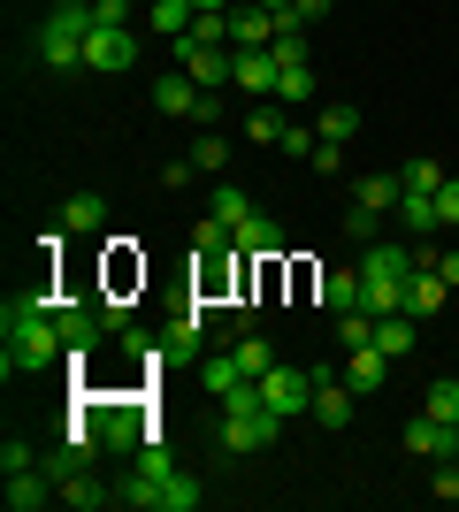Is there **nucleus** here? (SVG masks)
Masks as SVG:
<instances>
[{
    "instance_id": "obj_1",
    "label": "nucleus",
    "mask_w": 459,
    "mask_h": 512,
    "mask_svg": "<svg viewBox=\"0 0 459 512\" xmlns=\"http://www.w3.org/2000/svg\"><path fill=\"white\" fill-rule=\"evenodd\" d=\"M85 39H92V0H69L39 23V62L69 77V69H85Z\"/></svg>"
},
{
    "instance_id": "obj_2",
    "label": "nucleus",
    "mask_w": 459,
    "mask_h": 512,
    "mask_svg": "<svg viewBox=\"0 0 459 512\" xmlns=\"http://www.w3.org/2000/svg\"><path fill=\"white\" fill-rule=\"evenodd\" d=\"M85 413H92V428H100V444L123 451V459L153 436V413L138 406V398H108V406H85Z\"/></svg>"
},
{
    "instance_id": "obj_3",
    "label": "nucleus",
    "mask_w": 459,
    "mask_h": 512,
    "mask_svg": "<svg viewBox=\"0 0 459 512\" xmlns=\"http://www.w3.org/2000/svg\"><path fill=\"white\" fill-rule=\"evenodd\" d=\"M169 54H176V69H184L192 85H207V92L238 85V46H199V39H169Z\"/></svg>"
},
{
    "instance_id": "obj_4",
    "label": "nucleus",
    "mask_w": 459,
    "mask_h": 512,
    "mask_svg": "<svg viewBox=\"0 0 459 512\" xmlns=\"http://www.w3.org/2000/svg\"><path fill=\"white\" fill-rule=\"evenodd\" d=\"M54 321H62V344H69V360H62V367H77V375H85L92 352H100V337H108V321H100V299H92V306L62 299V306H54Z\"/></svg>"
},
{
    "instance_id": "obj_5",
    "label": "nucleus",
    "mask_w": 459,
    "mask_h": 512,
    "mask_svg": "<svg viewBox=\"0 0 459 512\" xmlns=\"http://www.w3.org/2000/svg\"><path fill=\"white\" fill-rule=\"evenodd\" d=\"M261 398H268L276 421H299V413H314V375H306V367H268Z\"/></svg>"
},
{
    "instance_id": "obj_6",
    "label": "nucleus",
    "mask_w": 459,
    "mask_h": 512,
    "mask_svg": "<svg viewBox=\"0 0 459 512\" xmlns=\"http://www.w3.org/2000/svg\"><path fill=\"white\" fill-rule=\"evenodd\" d=\"M131 62H138V39H131V23H92V39H85V69L115 77V69H131Z\"/></svg>"
},
{
    "instance_id": "obj_7",
    "label": "nucleus",
    "mask_w": 459,
    "mask_h": 512,
    "mask_svg": "<svg viewBox=\"0 0 459 512\" xmlns=\"http://www.w3.org/2000/svg\"><path fill=\"white\" fill-rule=\"evenodd\" d=\"M276 436H284V421H276V413H222V451H268L276 444Z\"/></svg>"
},
{
    "instance_id": "obj_8",
    "label": "nucleus",
    "mask_w": 459,
    "mask_h": 512,
    "mask_svg": "<svg viewBox=\"0 0 459 512\" xmlns=\"http://www.w3.org/2000/svg\"><path fill=\"white\" fill-rule=\"evenodd\" d=\"M276 77H284L276 46H238V92H253V100H276Z\"/></svg>"
},
{
    "instance_id": "obj_9",
    "label": "nucleus",
    "mask_w": 459,
    "mask_h": 512,
    "mask_svg": "<svg viewBox=\"0 0 459 512\" xmlns=\"http://www.w3.org/2000/svg\"><path fill=\"white\" fill-rule=\"evenodd\" d=\"M406 451H421V459H459V421H437V413L406 421Z\"/></svg>"
},
{
    "instance_id": "obj_10",
    "label": "nucleus",
    "mask_w": 459,
    "mask_h": 512,
    "mask_svg": "<svg viewBox=\"0 0 459 512\" xmlns=\"http://www.w3.org/2000/svg\"><path fill=\"white\" fill-rule=\"evenodd\" d=\"M352 413H360V390L329 383V367H322V375H314V421L322 428H352Z\"/></svg>"
},
{
    "instance_id": "obj_11",
    "label": "nucleus",
    "mask_w": 459,
    "mask_h": 512,
    "mask_svg": "<svg viewBox=\"0 0 459 512\" xmlns=\"http://www.w3.org/2000/svg\"><path fill=\"white\" fill-rule=\"evenodd\" d=\"M238 253H245V260H284V222L253 207V214L238 222Z\"/></svg>"
},
{
    "instance_id": "obj_12",
    "label": "nucleus",
    "mask_w": 459,
    "mask_h": 512,
    "mask_svg": "<svg viewBox=\"0 0 459 512\" xmlns=\"http://www.w3.org/2000/svg\"><path fill=\"white\" fill-rule=\"evenodd\" d=\"M230 46H276V8L238 0V8H230Z\"/></svg>"
},
{
    "instance_id": "obj_13",
    "label": "nucleus",
    "mask_w": 459,
    "mask_h": 512,
    "mask_svg": "<svg viewBox=\"0 0 459 512\" xmlns=\"http://www.w3.org/2000/svg\"><path fill=\"white\" fill-rule=\"evenodd\" d=\"M199 344H207V306H192V314H184L169 337H161V360H169V367H192Z\"/></svg>"
},
{
    "instance_id": "obj_14",
    "label": "nucleus",
    "mask_w": 459,
    "mask_h": 512,
    "mask_svg": "<svg viewBox=\"0 0 459 512\" xmlns=\"http://www.w3.org/2000/svg\"><path fill=\"white\" fill-rule=\"evenodd\" d=\"M0 497H8V512H39V505H54L62 490H54V474H46V467H23V474H8V490H0Z\"/></svg>"
},
{
    "instance_id": "obj_15",
    "label": "nucleus",
    "mask_w": 459,
    "mask_h": 512,
    "mask_svg": "<svg viewBox=\"0 0 459 512\" xmlns=\"http://www.w3.org/2000/svg\"><path fill=\"white\" fill-rule=\"evenodd\" d=\"M54 222H62L69 237H100V230H108V199H100V192H77V199H62Z\"/></svg>"
},
{
    "instance_id": "obj_16",
    "label": "nucleus",
    "mask_w": 459,
    "mask_h": 512,
    "mask_svg": "<svg viewBox=\"0 0 459 512\" xmlns=\"http://www.w3.org/2000/svg\"><path fill=\"white\" fill-rule=\"evenodd\" d=\"M314 291H322V306H329V314H352V306L368 299V276H360V268H329V276L314 283Z\"/></svg>"
},
{
    "instance_id": "obj_17",
    "label": "nucleus",
    "mask_w": 459,
    "mask_h": 512,
    "mask_svg": "<svg viewBox=\"0 0 459 512\" xmlns=\"http://www.w3.org/2000/svg\"><path fill=\"white\" fill-rule=\"evenodd\" d=\"M284 123H291L284 100H253V115L238 123V138H245V146H276V138H284Z\"/></svg>"
},
{
    "instance_id": "obj_18",
    "label": "nucleus",
    "mask_w": 459,
    "mask_h": 512,
    "mask_svg": "<svg viewBox=\"0 0 459 512\" xmlns=\"http://www.w3.org/2000/svg\"><path fill=\"white\" fill-rule=\"evenodd\" d=\"M444 291H452V283L437 276V268H421L414 283H406V306H398V314H414V321H429V314H444Z\"/></svg>"
},
{
    "instance_id": "obj_19",
    "label": "nucleus",
    "mask_w": 459,
    "mask_h": 512,
    "mask_svg": "<svg viewBox=\"0 0 459 512\" xmlns=\"http://www.w3.org/2000/svg\"><path fill=\"white\" fill-rule=\"evenodd\" d=\"M414 329H421L414 314H375V352H383V360H406V352H414Z\"/></svg>"
},
{
    "instance_id": "obj_20",
    "label": "nucleus",
    "mask_w": 459,
    "mask_h": 512,
    "mask_svg": "<svg viewBox=\"0 0 459 512\" xmlns=\"http://www.w3.org/2000/svg\"><path fill=\"white\" fill-rule=\"evenodd\" d=\"M398 222H406L414 237H437V230H444V207H437V192H406V199H398Z\"/></svg>"
},
{
    "instance_id": "obj_21",
    "label": "nucleus",
    "mask_w": 459,
    "mask_h": 512,
    "mask_svg": "<svg viewBox=\"0 0 459 512\" xmlns=\"http://www.w3.org/2000/svg\"><path fill=\"white\" fill-rule=\"evenodd\" d=\"M62 505H69V512H100V505H115V482H92V474L77 467V474L62 482Z\"/></svg>"
},
{
    "instance_id": "obj_22",
    "label": "nucleus",
    "mask_w": 459,
    "mask_h": 512,
    "mask_svg": "<svg viewBox=\"0 0 459 512\" xmlns=\"http://www.w3.org/2000/svg\"><path fill=\"white\" fill-rule=\"evenodd\" d=\"M383 375H391V367H383V352H375V344H360V352H345V383L360 390V398H368V390H383Z\"/></svg>"
},
{
    "instance_id": "obj_23",
    "label": "nucleus",
    "mask_w": 459,
    "mask_h": 512,
    "mask_svg": "<svg viewBox=\"0 0 459 512\" xmlns=\"http://www.w3.org/2000/svg\"><path fill=\"white\" fill-rule=\"evenodd\" d=\"M352 199H360V207H368V214H398V199H406V184H398V176H360V184H352Z\"/></svg>"
},
{
    "instance_id": "obj_24",
    "label": "nucleus",
    "mask_w": 459,
    "mask_h": 512,
    "mask_svg": "<svg viewBox=\"0 0 459 512\" xmlns=\"http://www.w3.org/2000/svg\"><path fill=\"white\" fill-rule=\"evenodd\" d=\"M115 505L123 512H161V482H153V474H123V482H115Z\"/></svg>"
},
{
    "instance_id": "obj_25",
    "label": "nucleus",
    "mask_w": 459,
    "mask_h": 512,
    "mask_svg": "<svg viewBox=\"0 0 459 512\" xmlns=\"http://www.w3.org/2000/svg\"><path fill=\"white\" fill-rule=\"evenodd\" d=\"M192 16H199L192 0H153V8H146V23L161 31V39H184V31H192Z\"/></svg>"
},
{
    "instance_id": "obj_26",
    "label": "nucleus",
    "mask_w": 459,
    "mask_h": 512,
    "mask_svg": "<svg viewBox=\"0 0 459 512\" xmlns=\"http://www.w3.org/2000/svg\"><path fill=\"white\" fill-rule=\"evenodd\" d=\"M230 383H245V367H238V352H215V360H199V390H230Z\"/></svg>"
},
{
    "instance_id": "obj_27",
    "label": "nucleus",
    "mask_w": 459,
    "mask_h": 512,
    "mask_svg": "<svg viewBox=\"0 0 459 512\" xmlns=\"http://www.w3.org/2000/svg\"><path fill=\"white\" fill-rule=\"evenodd\" d=\"M207 214H215V222H230V237H238V222H245V214H253V199H245L238 184H215V199H207Z\"/></svg>"
},
{
    "instance_id": "obj_28",
    "label": "nucleus",
    "mask_w": 459,
    "mask_h": 512,
    "mask_svg": "<svg viewBox=\"0 0 459 512\" xmlns=\"http://www.w3.org/2000/svg\"><path fill=\"white\" fill-rule=\"evenodd\" d=\"M131 467H138V474H153V482H169L176 459H169V444H161V436H146V444L131 451Z\"/></svg>"
},
{
    "instance_id": "obj_29",
    "label": "nucleus",
    "mask_w": 459,
    "mask_h": 512,
    "mask_svg": "<svg viewBox=\"0 0 459 512\" xmlns=\"http://www.w3.org/2000/svg\"><path fill=\"white\" fill-rule=\"evenodd\" d=\"M161 512H199V482L184 467L169 474V482H161Z\"/></svg>"
},
{
    "instance_id": "obj_30",
    "label": "nucleus",
    "mask_w": 459,
    "mask_h": 512,
    "mask_svg": "<svg viewBox=\"0 0 459 512\" xmlns=\"http://www.w3.org/2000/svg\"><path fill=\"white\" fill-rule=\"evenodd\" d=\"M352 130H360V107H352V100H337V107H322V138H329V146H345Z\"/></svg>"
},
{
    "instance_id": "obj_31",
    "label": "nucleus",
    "mask_w": 459,
    "mask_h": 512,
    "mask_svg": "<svg viewBox=\"0 0 459 512\" xmlns=\"http://www.w3.org/2000/svg\"><path fill=\"white\" fill-rule=\"evenodd\" d=\"M192 245H199V260H207V253H238V237H230V222H215V214H207V222L192 230Z\"/></svg>"
},
{
    "instance_id": "obj_32",
    "label": "nucleus",
    "mask_w": 459,
    "mask_h": 512,
    "mask_svg": "<svg viewBox=\"0 0 459 512\" xmlns=\"http://www.w3.org/2000/svg\"><path fill=\"white\" fill-rule=\"evenodd\" d=\"M421 413H437V421H459V375H437L429 383V406Z\"/></svg>"
},
{
    "instance_id": "obj_33",
    "label": "nucleus",
    "mask_w": 459,
    "mask_h": 512,
    "mask_svg": "<svg viewBox=\"0 0 459 512\" xmlns=\"http://www.w3.org/2000/svg\"><path fill=\"white\" fill-rule=\"evenodd\" d=\"M222 161H230V138H222V130H199V146H192V169H207V176H215Z\"/></svg>"
},
{
    "instance_id": "obj_34",
    "label": "nucleus",
    "mask_w": 459,
    "mask_h": 512,
    "mask_svg": "<svg viewBox=\"0 0 459 512\" xmlns=\"http://www.w3.org/2000/svg\"><path fill=\"white\" fill-rule=\"evenodd\" d=\"M314 146H322V130L306 123H284V138H276V153H291V161H314Z\"/></svg>"
},
{
    "instance_id": "obj_35",
    "label": "nucleus",
    "mask_w": 459,
    "mask_h": 512,
    "mask_svg": "<svg viewBox=\"0 0 459 512\" xmlns=\"http://www.w3.org/2000/svg\"><path fill=\"white\" fill-rule=\"evenodd\" d=\"M398 184H406V192H444V169H437V161H406Z\"/></svg>"
},
{
    "instance_id": "obj_36",
    "label": "nucleus",
    "mask_w": 459,
    "mask_h": 512,
    "mask_svg": "<svg viewBox=\"0 0 459 512\" xmlns=\"http://www.w3.org/2000/svg\"><path fill=\"white\" fill-rule=\"evenodd\" d=\"M238 367H245V375H268V367H276V344H268V337H245L238 344Z\"/></svg>"
},
{
    "instance_id": "obj_37",
    "label": "nucleus",
    "mask_w": 459,
    "mask_h": 512,
    "mask_svg": "<svg viewBox=\"0 0 459 512\" xmlns=\"http://www.w3.org/2000/svg\"><path fill=\"white\" fill-rule=\"evenodd\" d=\"M375 222H383V214H368L360 199L345 207V237H352V245H375Z\"/></svg>"
},
{
    "instance_id": "obj_38",
    "label": "nucleus",
    "mask_w": 459,
    "mask_h": 512,
    "mask_svg": "<svg viewBox=\"0 0 459 512\" xmlns=\"http://www.w3.org/2000/svg\"><path fill=\"white\" fill-rule=\"evenodd\" d=\"M23 467H39V451L23 444V436H8V444H0V474H23Z\"/></svg>"
},
{
    "instance_id": "obj_39",
    "label": "nucleus",
    "mask_w": 459,
    "mask_h": 512,
    "mask_svg": "<svg viewBox=\"0 0 459 512\" xmlns=\"http://www.w3.org/2000/svg\"><path fill=\"white\" fill-rule=\"evenodd\" d=\"M314 169H322V176H345V146H329V138H322V146H314Z\"/></svg>"
},
{
    "instance_id": "obj_40",
    "label": "nucleus",
    "mask_w": 459,
    "mask_h": 512,
    "mask_svg": "<svg viewBox=\"0 0 459 512\" xmlns=\"http://www.w3.org/2000/svg\"><path fill=\"white\" fill-rule=\"evenodd\" d=\"M437 207H444V230H459V176H444V192H437Z\"/></svg>"
},
{
    "instance_id": "obj_41",
    "label": "nucleus",
    "mask_w": 459,
    "mask_h": 512,
    "mask_svg": "<svg viewBox=\"0 0 459 512\" xmlns=\"http://www.w3.org/2000/svg\"><path fill=\"white\" fill-rule=\"evenodd\" d=\"M92 23H131V0H92Z\"/></svg>"
},
{
    "instance_id": "obj_42",
    "label": "nucleus",
    "mask_w": 459,
    "mask_h": 512,
    "mask_svg": "<svg viewBox=\"0 0 459 512\" xmlns=\"http://www.w3.org/2000/svg\"><path fill=\"white\" fill-rule=\"evenodd\" d=\"M437 276H444V283L459 291V245H452V253H437Z\"/></svg>"
},
{
    "instance_id": "obj_43",
    "label": "nucleus",
    "mask_w": 459,
    "mask_h": 512,
    "mask_svg": "<svg viewBox=\"0 0 459 512\" xmlns=\"http://www.w3.org/2000/svg\"><path fill=\"white\" fill-rule=\"evenodd\" d=\"M291 8H299L306 23H322V16H329V0H291Z\"/></svg>"
},
{
    "instance_id": "obj_44",
    "label": "nucleus",
    "mask_w": 459,
    "mask_h": 512,
    "mask_svg": "<svg viewBox=\"0 0 459 512\" xmlns=\"http://www.w3.org/2000/svg\"><path fill=\"white\" fill-rule=\"evenodd\" d=\"M192 8H222V16H230V8H238V0H192Z\"/></svg>"
},
{
    "instance_id": "obj_45",
    "label": "nucleus",
    "mask_w": 459,
    "mask_h": 512,
    "mask_svg": "<svg viewBox=\"0 0 459 512\" xmlns=\"http://www.w3.org/2000/svg\"><path fill=\"white\" fill-rule=\"evenodd\" d=\"M261 8H291V0H261Z\"/></svg>"
}]
</instances>
